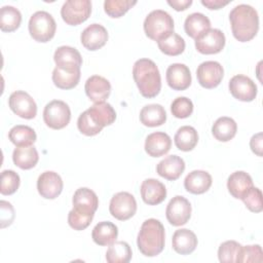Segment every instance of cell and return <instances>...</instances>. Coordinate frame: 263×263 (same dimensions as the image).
I'll list each match as a JSON object with an SVG mask.
<instances>
[{"label":"cell","instance_id":"cell-1","mask_svg":"<svg viewBox=\"0 0 263 263\" xmlns=\"http://www.w3.org/2000/svg\"><path fill=\"white\" fill-rule=\"evenodd\" d=\"M229 21L234 38L239 42L252 40L259 30L257 10L249 4H238L229 13Z\"/></svg>","mask_w":263,"mask_h":263},{"label":"cell","instance_id":"cell-2","mask_svg":"<svg viewBox=\"0 0 263 263\" xmlns=\"http://www.w3.org/2000/svg\"><path fill=\"white\" fill-rule=\"evenodd\" d=\"M133 77L140 93L148 99L156 97L161 89V77L156 64L150 59H140L133 67Z\"/></svg>","mask_w":263,"mask_h":263},{"label":"cell","instance_id":"cell-3","mask_svg":"<svg viewBox=\"0 0 263 263\" xmlns=\"http://www.w3.org/2000/svg\"><path fill=\"white\" fill-rule=\"evenodd\" d=\"M165 233L162 223L154 218L143 222L137 237L140 252L146 257H155L164 249Z\"/></svg>","mask_w":263,"mask_h":263},{"label":"cell","instance_id":"cell-4","mask_svg":"<svg viewBox=\"0 0 263 263\" xmlns=\"http://www.w3.org/2000/svg\"><path fill=\"white\" fill-rule=\"evenodd\" d=\"M143 27L147 37L158 41L174 32V20L168 12L155 9L146 16Z\"/></svg>","mask_w":263,"mask_h":263},{"label":"cell","instance_id":"cell-5","mask_svg":"<svg viewBox=\"0 0 263 263\" xmlns=\"http://www.w3.org/2000/svg\"><path fill=\"white\" fill-rule=\"evenodd\" d=\"M29 33L38 42H48L55 34L57 24L53 16L44 10L33 13L29 20Z\"/></svg>","mask_w":263,"mask_h":263},{"label":"cell","instance_id":"cell-6","mask_svg":"<svg viewBox=\"0 0 263 263\" xmlns=\"http://www.w3.org/2000/svg\"><path fill=\"white\" fill-rule=\"evenodd\" d=\"M71 119V110L68 104L61 100H53L46 104L43 110V120L52 129L67 126Z\"/></svg>","mask_w":263,"mask_h":263},{"label":"cell","instance_id":"cell-7","mask_svg":"<svg viewBox=\"0 0 263 263\" xmlns=\"http://www.w3.org/2000/svg\"><path fill=\"white\" fill-rule=\"evenodd\" d=\"M91 13L89 0H68L61 8L63 21L70 26H77L85 22Z\"/></svg>","mask_w":263,"mask_h":263},{"label":"cell","instance_id":"cell-8","mask_svg":"<svg viewBox=\"0 0 263 263\" xmlns=\"http://www.w3.org/2000/svg\"><path fill=\"white\" fill-rule=\"evenodd\" d=\"M110 214L117 220L130 219L137 212V201L133 194L126 191L114 194L109 204Z\"/></svg>","mask_w":263,"mask_h":263},{"label":"cell","instance_id":"cell-9","mask_svg":"<svg viewBox=\"0 0 263 263\" xmlns=\"http://www.w3.org/2000/svg\"><path fill=\"white\" fill-rule=\"evenodd\" d=\"M225 35L219 29H209L195 39V48L202 54L219 53L225 46Z\"/></svg>","mask_w":263,"mask_h":263},{"label":"cell","instance_id":"cell-10","mask_svg":"<svg viewBox=\"0 0 263 263\" xmlns=\"http://www.w3.org/2000/svg\"><path fill=\"white\" fill-rule=\"evenodd\" d=\"M191 211L192 209L189 200L182 195H176L167 203L165 216L173 226H182L189 221Z\"/></svg>","mask_w":263,"mask_h":263},{"label":"cell","instance_id":"cell-11","mask_svg":"<svg viewBox=\"0 0 263 263\" xmlns=\"http://www.w3.org/2000/svg\"><path fill=\"white\" fill-rule=\"evenodd\" d=\"M224 76V69L219 62L205 61L201 63L196 70L198 83L204 88L217 87Z\"/></svg>","mask_w":263,"mask_h":263},{"label":"cell","instance_id":"cell-12","mask_svg":"<svg viewBox=\"0 0 263 263\" xmlns=\"http://www.w3.org/2000/svg\"><path fill=\"white\" fill-rule=\"evenodd\" d=\"M8 106L17 116L33 119L37 114V105L34 99L24 90L13 91L8 99Z\"/></svg>","mask_w":263,"mask_h":263},{"label":"cell","instance_id":"cell-13","mask_svg":"<svg viewBox=\"0 0 263 263\" xmlns=\"http://www.w3.org/2000/svg\"><path fill=\"white\" fill-rule=\"evenodd\" d=\"M230 93L233 98L241 102H252L255 100L258 89L255 82L246 75L233 76L228 84Z\"/></svg>","mask_w":263,"mask_h":263},{"label":"cell","instance_id":"cell-14","mask_svg":"<svg viewBox=\"0 0 263 263\" xmlns=\"http://www.w3.org/2000/svg\"><path fill=\"white\" fill-rule=\"evenodd\" d=\"M63 180L61 176L52 171L42 173L37 180V190L46 199H54L63 191Z\"/></svg>","mask_w":263,"mask_h":263},{"label":"cell","instance_id":"cell-15","mask_svg":"<svg viewBox=\"0 0 263 263\" xmlns=\"http://www.w3.org/2000/svg\"><path fill=\"white\" fill-rule=\"evenodd\" d=\"M165 78L168 86L174 90H185L190 86L192 81L189 68L180 63H175L168 66Z\"/></svg>","mask_w":263,"mask_h":263},{"label":"cell","instance_id":"cell-16","mask_svg":"<svg viewBox=\"0 0 263 263\" xmlns=\"http://www.w3.org/2000/svg\"><path fill=\"white\" fill-rule=\"evenodd\" d=\"M80 40L86 49L91 51L98 50L108 41V32L104 26L95 23L82 31Z\"/></svg>","mask_w":263,"mask_h":263},{"label":"cell","instance_id":"cell-17","mask_svg":"<svg viewBox=\"0 0 263 263\" xmlns=\"http://www.w3.org/2000/svg\"><path fill=\"white\" fill-rule=\"evenodd\" d=\"M86 96L93 103L105 102L111 92V84L109 80L100 75L90 76L84 85Z\"/></svg>","mask_w":263,"mask_h":263},{"label":"cell","instance_id":"cell-18","mask_svg":"<svg viewBox=\"0 0 263 263\" xmlns=\"http://www.w3.org/2000/svg\"><path fill=\"white\" fill-rule=\"evenodd\" d=\"M140 191L143 201L149 205H157L166 197L165 186L153 178L144 180L141 184Z\"/></svg>","mask_w":263,"mask_h":263},{"label":"cell","instance_id":"cell-19","mask_svg":"<svg viewBox=\"0 0 263 263\" xmlns=\"http://www.w3.org/2000/svg\"><path fill=\"white\" fill-rule=\"evenodd\" d=\"M72 202L75 211L87 215H95V212L99 206V198L97 194L86 187L78 188L74 192Z\"/></svg>","mask_w":263,"mask_h":263},{"label":"cell","instance_id":"cell-20","mask_svg":"<svg viewBox=\"0 0 263 263\" xmlns=\"http://www.w3.org/2000/svg\"><path fill=\"white\" fill-rule=\"evenodd\" d=\"M171 147L172 139L163 132L152 133L145 140V151L151 157H160L166 154Z\"/></svg>","mask_w":263,"mask_h":263},{"label":"cell","instance_id":"cell-21","mask_svg":"<svg viewBox=\"0 0 263 263\" xmlns=\"http://www.w3.org/2000/svg\"><path fill=\"white\" fill-rule=\"evenodd\" d=\"M185 170V161L178 155H168L158 162L156 166L157 174L168 180L175 181L180 178Z\"/></svg>","mask_w":263,"mask_h":263},{"label":"cell","instance_id":"cell-22","mask_svg":"<svg viewBox=\"0 0 263 263\" xmlns=\"http://www.w3.org/2000/svg\"><path fill=\"white\" fill-rule=\"evenodd\" d=\"M212 182V176L208 172L195 170L186 176L184 180V187L192 194H202L210 189Z\"/></svg>","mask_w":263,"mask_h":263},{"label":"cell","instance_id":"cell-23","mask_svg":"<svg viewBox=\"0 0 263 263\" xmlns=\"http://www.w3.org/2000/svg\"><path fill=\"white\" fill-rule=\"evenodd\" d=\"M172 246L175 252L178 254L189 255L197 247V237L193 231L186 228H181L174 232Z\"/></svg>","mask_w":263,"mask_h":263},{"label":"cell","instance_id":"cell-24","mask_svg":"<svg viewBox=\"0 0 263 263\" xmlns=\"http://www.w3.org/2000/svg\"><path fill=\"white\" fill-rule=\"evenodd\" d=\"M80 75V68L55 67L52 71V82L61 89H71L78 84Z\"/></svg>","mask_w":263,"mask_h":263},{"label":"cell","instance_id":"cell-25","mask_svg":"<svg viewBox=\"0 0 263 263\" xmlns=\"http://www.w3.org/2000/svg\"><path fill=\"white\" fill-rule=\"evenodd\" d=\"M86 112L91 120L102 128L112 124L116 119L115 110L109 103L106 102L95 103L86 110Z\"/></svg>","mask_w":263,"mask_h":263},{"label":"cell","instance_id":"cell-26","mask_svg":"<svg viewBox=\"0 0 263 263\" xmlns=\"http://www.w3.org/2000/svg\"><path fill=\"white\" fill-rule=\"evenodd\" d=\"M253 186L254 185L251 176L243 171H236L232 173L227 180L228 191L234 198L241 199L242 196Z\"/></svg>","mask_w":263,"mask_h":263},{"label":"cell","instance_id":"cell-27","mask_svg":"<svg viewBox=\"0 0 263 263\" xmlns=\"http://www.w3.org/2000/svg\"><path fill=\"white\" fill-rule=\"evenodd\" d=\"M53 61L57 67L80 68L82 65V58L80 52L76 48L68 45H63L55 49Z\"/></svg>","mask_w":263,"mask_h":263},{"label":"cell","instance_id":"cell-28","mask_svg":"<svg viewBox=\"0 0 263 263\" xmlns=\"http://www.w3.org/2000/svg\"><path fill=\"white\" fill-rule=\"evenodd\" d=\"M118 236V228L109 221L99 222L91 231L92 240L99 246H110Z\"/></svg>","mask_w":263,"mask_h":263},{"label":"cell","instance_id":"cell-29","mask_svg":"<svg viewBox=\"0 0 263 263\" xmlns=\"http://www.w3.org/2000/svg\"><path fill=\"white\" fill-rule=\"evenodd\" d=\"M166 120V112L159 104H149L140 111V121L148 127L162 125Z\"/></svg>","mask_w":263,"mask_h":263},{"label":"cell","instance_id":"cell-30","mask_svg":"<svg viewBox=\"0 0 263 263\" xmlns=\"http://www.w3.org/2000/svg\"><path fill=\"white\" fill-rule=\"evenodd\" d=\"M209 29H211V21L201 12H193L189 14L184 22V30L186 34L194 39Z\"/></svg>","mask_w":263,"mask_h":263},{"label":"cell","instance_id":"cell-31","mask_svg":"<svg viewBox=\"0 0 263 263\" xmlns=\"http://www.w3.org/2000/svg\"><path fill=\"white\" fill-rule=\"evenodd\" d=\"M237 132L236 122L227 116L219 117L212 126L214 138L220 142H228L234 138Z\"/></svg>","mask_w":263,"mask_h":263},{"label":"cell","instance_id":"cell-32","mask_svg":"<svg viewBox=\"0 0 263 263\" xmlns=\"http://www.w3.org/2000/svg\"><path fill=\"white\" fill-rule=\"evenodd\" d=\"M12 160L20 168L30 170L34 167L39 160L38 151L34 146L16 147L12 153Z\"/></svg>","mask_w":263,"mask_h":263},{"label":"cell","instance_id":"cell-33","mask_svg":"<svg viewBox=\"0 0 263 263\" xmlns=\"http://www.w3.org/2000/svg\"><path fill=\"white\" fill-rule=\"evenodd\" d=\"M176 147L181 151H191L198 142V134L193 126H181L174 138Z\"/></svg>","mask_w":263,"mask_h":263},{"label":"cell","instance_id":"cell-34","mask_svg":"<svg viewBox=\"0 0 263 263\" xmlns=\"http://www.w3.org/2000/svg\"><path fill=\"white\" fill-rule=\"evenodd\" d=\"M8 138L12 144H14L16 147H24V146H32L36 139V133L35 130L28 126V125H14L10 128L8 133Z\"/></svg>","mask_w":263,"mask_h":263},{"label":"cell","instance_id":"cell-35","mask_svg":"<svg viewBox=\"0 0 263 263\" xmlns=\"http://www.w3.org/2000/svg\"><path fill=\"white\" fill-rule=\"evenodd\" d=\"M158 48L166 55H179L185 49V40L177 33L172 32L162 39L157 41Z\"/></svg>","mask_w":263,"mask_h":263},{"label":"cell","instance_id":"cell-36","mask_svg":"<svg viewBox=\"0 0 263 263\" xmlns=\"http://www.w3.org/2000/svg\"><path fill=\"white\" fill-rule=\"evenodd\" d=\"M22 22L21 11L11 6L5 5L0 9V29L3 32H13L15 31Z\"/></svg>","mask_w":263,"mask_h":263},{"label":"cell","instance_id":"cell-37","mask_svg":"<svg viewBox=\"0 0 263 263\" xmlns=\"http://www.w3.org/2000/svg\"><path fill=\"white\" fill-rule=\"evenodd\" d=\"M132 255V249L127 242L114 241L106 252V260L109 263H127Z\"/></svg>","mask_w":263,"mask_h":263},{"label":"cell","instance_id":"cell-38","mask_svg":"<svg viewBox=\"0 0 263 263\" xmlns=\"http://www.w3.org/2000/svg\"><path fill=\"white\" fill-rule=\"evenodd\" d=\"M241 249V245L235 240H227L220 245L218 249V259L220 262H236Z\"/></svg>","mask_w":263,"mask_h":263},{"label":"cell","instance_id":"cell-39","mask_svg":"<svg viewBox=\"0 0 263 263\" xmlns=\"http://www.w3.org/2000/svg\"><path fill=\"white\" fill-rule=\"evenodd\" d=\"M136 4L137 1L132 0H106L104 10L111 17H120Z\"/></svg>","mask_w":263,"mask_h":263},{"label":"cell","instance_id":"cell-40","mask_svg":"<svg viewBox=\"0 0 263 263\" xmlns=\"http://www.w3.org/2000/svg\"><path fill=\"white\" fill-rule=\"evenodd\" d=\"M20 176L12 170H5L1 173L0 192L3 195L13 194L20 187Z\"/></svg>","mask_w":263,"mask_h":263},{"label":"cell","instance_id":"cell-41","mask_svg":"<svg viewBox=\"0 0 263 263\" xmlns=\"http://www.w3.org/2000/svg\"><path fill=\"white\" fill-rule=\"evenodd\" d=\"M171 112L176 118H187L193 112V103L186 97H178L171 104Z\"/></svg>","mask_w":263,"mask_h":263},{"label":"cell","instance_id":"cell-42","mask_svg":"<svg viewBox=\"0 0 263 263\" xmlns=\"http://www.w3.org/2000/svg\"><path fill=\"white\" fill-rule=\"evenodd\" d=\"M241 200L246 206L253 213H260L263 210L262 192L257 187H251L249 191L242 196Z\"/></svg>","mask_w":263,"mask_h":263},{"label":"cell","instance_id":"cell-43","mask_svg":"<svg viewBox=\"0 0 263 263\" xmlns=\"http://www.w3.org/2000/svg\"><path fill=\"white\" fill-rule=\"evenodd\" d=\"M263 261V252L259 245L253 246H241L237 263H248V262H262Z\"/></svg>","mask_w":263,"mask_h":263},{"label":"cell","instance_id":"cell-44","mask_svg":"<svg viewBox=\"0 0 263 263\" xmlns=\"http://www.w3.org/2000/svg\"><path fill=\"white\" fill-rule=\"evenodd\" d=\"M95 215L82 214L72 209L68 214V224L74 230H84L91 223Z\"/></svg>","mask_w":263,"mask_h":263},{"label":"cell","instance_id":"cell-45","mask_svg":"<svg viewBox=\"0 0 263 263\" xmlns=\"http://www.w3.org/2000/svg\"><path fill=\"white\" fill-rule=\"evenodd\" d=\"M77 127H78V129L81 134H83L85 136H88V137L96 136L99 133H101L102 129H103L102 127L97 125L91 120V118L89 117L86 110L79 115V117L77 119Z\"/></svg>","mask_w":263,"mask_h":263},{"label":"cell","instance_id":"cell-46","mask_svg":"<svg viewBox=\"0 0 263 263\" xmlns=\"http://www.w3.org/2000/svg\"><path fill=\"white\" fill-rule=\"evenodd\" d=\"M1 206V214H0V222H1V228H5L9 226L14 219V210L10 202L6 200L0 201Z\"/></svg>","mask_w":263,"mask_h":263},{"label":"cell","instance_id":"cell-47","mask_svg":"<svg viewBox=\"0 0 263 263\" xmlns=\"http://www.w3.org/2000/svg\"><path fill=\"white\" fill-rule=\"evenodd\" d=\"M262 133H258L251 138L250 147L251 150L258 156H262Z\"/></svg>","mask_w":263,"mask_h":263},{"label":"cell","instance_id":"cell-48","mask_svg":"<svg viewBox=\"0 0 263 263\" xmlns=\"http://www.w3.org/2000/svg\"><path fill=\"white\" fill-rule=\"evenodd\" d=\"M229 3V0H201V4L209 9H220Z\"/></svg>","mask_w":263,"mask_h":263},{"label":"cell","instance_id":"cell-49","mask_svg":"<svg viewBox=\"0 0 263 263\" xmlns=\"http://www.w3.org/2000/svg\"><path fill=\"white\" fill-rule=\"evenodd\" d=\"M167 4L175 10L181 11L187 9L192 4V0H167Z\"/></svg>","mask_w":263,"mask_h":263}]
</instances>
